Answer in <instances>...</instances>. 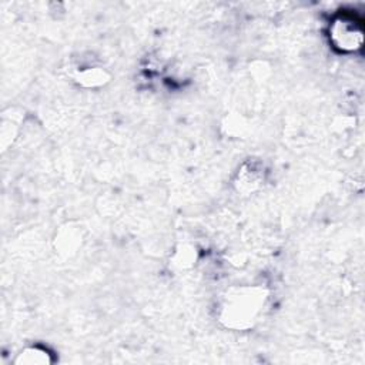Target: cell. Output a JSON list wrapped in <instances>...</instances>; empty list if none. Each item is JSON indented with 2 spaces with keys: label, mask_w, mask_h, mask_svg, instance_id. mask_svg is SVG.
Listing matches in <instances>:
<instances>
[{
  "label": "cell",
  "mask_w": 365,
  "mask_h": 365,
  "mask_svg": "<svg viewBox=\"0 0 365 365\" xmlns=\"http://www.w3.org/2000/svg\"><path fill=\"white\" fill-rule=\"evenodd\" d=\"M334 43L342 50H356L362 43V30L351 17H339L331 29Z\"/></svg>",
  "instance_id": "1"
}]
</instances>
